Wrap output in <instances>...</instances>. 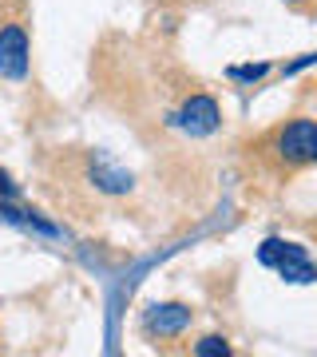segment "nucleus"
<instances>
[{"instance_id":"1","label":"nucleus","mask_w":317,"mask_h":357,"mask_svg":"<svg viewBox=\"0 0 317 357\" xmlns=\"http://www.w3.org/2000/svg\"><path fill=\"white\" fill-rule=\"evenodd\" d=\"M258 262L262 266H274L286 282H314V262L305 255V246L297 243H281V238H266L258 246Z\"/></svg>"},{"instance_id":"2","label":"nucleus","mask_w":317,"mask_h":357,"mask_svg":"<svg viewBox=\"0 0 317 357\" xmlns=\"http://www.w3.org/2000/svg\"><path fill=\"white\" fill-rule=\"evenodd\" d=\"M274 151L286 167H302L317 159V123L314 119H290L274 135Z\"/></svg>"},{"instance_id":"3","label":"nucleus","mask_w":317,"mask_h":357,"mask_svg":"<svg viewBox=\"0 0 317 357\" xmlns=\"http://www.w3.org/2000/svg\"><path fill=\"white\" fill-rule=\"evenodd\" d=\"M28 56H32L28 28L20 24V20L0 24V76L4 79H24L28 76Z\"/></svg>"},{"instance_id":"4","label":"nucleus","mask_w":317,"mask_h":357,"mask_svg":"<svg viewBox=\"0 0 317 357\" xmlns=\"http://www.w3.org/2000/svg\"><path fill=\"white\" fill-rule=\"evenodd\" d=\"M218 123H222V112H218V103L210 100V96H190L183 107H178V128L187 131V135H210V131H218Z\"/></svg>"},{"instance_id":"5","label":"nucleus","mask_w":317,"mask_h":357,"mask_svg":"<svg viewBox=\"0 0 317 357\" xmlns=\"http://www.w3.org/2000/svg\"><path fill=\"white\" fill-rule=\"evenodd\" d=\"M190 306H183V302H163V306H151L147 314H143V326H147V333H159V337H178V333L190 326Z\"/></svg>"},{"instance_id":"6","label":"nucleus","mask_w":317,"mask_h":357,"mask_svg":"<svg viewBox=\"0 0 317 357\" xmlns=\"http://www.w3.org/2000/svg\"><path fill=\"white\" fill-rule=\"evenodd\" d=\"M194 354H199V357H226L230 354V342H226V337H218V333H210V337H203V342L194 345Z\"/></svg>"},{"instance_id":"7","label":"nucleus","mask_w":317,"mask_h":357,"mask_svg":"<svg viewBox=\"0 0 317 357\" xmlns=\"http://www.w3.org/2000/svg\"><path fill=\"white\" fill-rule=\"evenodd\" d=\"M266 72H270V64H246V68H230V79H250V84H258Z\"/></svg>"},{"instance_id":"8","label":"nucleus","mask_w":317,"mask_h":357,"mask_svg":"<svg viewBox=\"0 0 317 357\" xmlns=\"http://www.w3.org/2000/svg\"><path fill=\"white\" fill-rule=\"evenodd\" d=\"M290 4H293V0H290Z\"/></svg>"}]
</instances>
